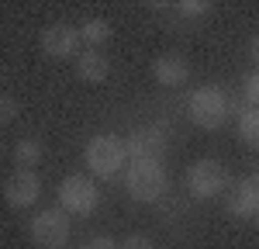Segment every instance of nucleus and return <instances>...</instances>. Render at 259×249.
<instances>
[{
  "instance_id": "nucleus-1",
  "label": "nucleus",
  "mask_w": 259,
  "mask_h": 249,
  "mask_svg": "<svg viewBox=\"0 0 259 249\" xmlns=\"http://www.w3.org/2000/svg\"><path fill=\"white\" fill-rule=\"evenodd\" d=\"M121 187L139 204H159L169 194V170L162 159H132L121 173Z\"/></svg>"
},
{
  "instance_id": "nucleus-14",
  "label": "nucleus",
  "mask_w": 259,
  "mask_h": 249,
  "mask_svg": "<svg viewBox=\"0 0 259 249\" xmlns=\"http://www.w3.org/2000/svg\"><path fill=\"white\" fill-rule=\"evenodd\" d=\"M11 156H14L18 170H35V166L41 163V156H45V145H41V139H35V135H24V139L14 142Z\"/></svg>"
},
{
  "instance_id": "nucleus-5",
  "label": "nucleus",
  "mask_w": 259,
  "mask_h": 249,
  "mask_svg": "<svg viewBox=\"0 0 259 249\" xmlns=\"http://www.w3.org/2000/svg\"><path fill=\"white\" fill-rule=\"evenodd\" d=\"M56 204L73 218H90L100 204V187L97 180H90L87 173H69V177H62L59 184V201Z\"/></svg>"
},
{
  "instance_id": "nucleus-7",
  "label": "nucleus",
  "mask_w": 259,
  "mask_h": 249,
  "mask_svg": "<svg viewBox=\"0 0 259 249\" xmlns=\"http://www.w3.org/2000/svg\"><path fill=\"white\" fill-rule=\"evenodd\" d=\"M124 145H128V156H132V159H162V152H166V145H169V128L162 121L135 124V128L124 135Z\"/></svg>"
},
{
  "instance_id": "nucleus-18",
  "label": "nucleus",
  "mask_w": 259,
  "mask_h": 249,
  "mask_svg": "<svg viewBox=\"0 0 259 249\" xmlns=\"http://www.w3.org/2000/svg\"><path fill=\"white\" fill-rule=\"evenodd\" d=\"M0 121L4 124L18 121V97H14V94H4V97H0Z\"/></svg>"
},
{
  "instance_id": "nucleus-8",
  "label": "nucleus",
  "mask_w": 259,
  "mask_h": 249,
  "mask_svg": "<svg viewBox=\"0 0 259 249\" xmlns=\"http://www.w3.org/2000/svg\"><path fill=\"white\" fill-rule=\"evenodd\" d=\"M38 45H41V52L49 56V59H76L80 56V28L76 24H69V21H52L45 31L38 35Z\"/></svg>"
},
{
  "instance_id": "nucleus-21",
  "label": "nucleus",
  "mask_w": 259,
  "mask_h": 249,
  "mask_svg": "<svg viewBox=\"0 0 259 249\" xmlns=\"http://www.w3.org/2000/svg\"><path fill=\"white\" fill-rule=\"evenodd\" d=\"M249 59H252V66L259 69V35H252V42H249Z\"/></svg>"
},
{
  "instance_id": "nucleus-19",
  "label": "nucleus",
  "mask_w": 259,
  "mask_h": 249,
  "mask_svg": "<svg viewBox=\"0 0 259 249\" xmlns=\"http://www.w3.org/2000/svg\"><path fill=\"white\" fill-rule=\"evenodd\" d=\"M121 249H156V242H152L149 235H142V232H135V235H128V239L121 242Z\"/></svg>"
},
{
  "instance_id": "nucleus-4",
  "label": "nucleus",
  "mask_w": 259,
  "mask_h": 249,
  "mask_svg": "<svg viewBox=\"0 0 259 249\" xmlns=\"http://www.w3.org/2000/svg\"><path fill=\"white\" fill-rule=\"evenodd\" d=\"M183 180H187V194L194 201H214V197H221L232 187L228 166L218 163V159H197V163H190Z\"/></svg>"
},
{
  "instance_id": "nucleus-17",
  "label": "nucleus",
  "mask_w": 259,
  "mask_h": 249,
  "mask_svg": "<svg viewBox=\"0 0 259 249\" xmlns=\"http://www.w3.org/2000/svg\"><path fill=\"white\" fill-rule=\"evenodd\" d=\"M242 97L249 101V107H259V69L256 73H249V76H242Z\"/></svg>"
},
{
  "instance_id": "nucleus-9",
  "label": "nucleus",
  "mask_w": 259,
  "mask_h": 249,
  "mask_svg": "<svg viewBox=\"0 0 259 249\" xmlns=\"http://www.w3.org/2000/svg\"><path fill=\"white\" fill-rule=\"evenodd\" d=\"M41 197V177L35 170H14L7 180H4V201L21 211V208H31Z\"/></svg>"
},
{
  "instance_id": "nucleus-10",
  "label": "nucleus",
  "mask_w": 259,
  "mask_h": 249,
  "mask_svg": "<svg viewBox=\"0 0 259 249\" xmlns=\"http://www.w3.org/2000/svg\"><path fill=\"white\" fill-rule=\"evenodd\" d=\"M225 208L232 218H256L259 215V180L256 177H242L228 187Z\"/></svg>"
},
{
  "instance_id": "nucleus-13",
  "label": "nucleus",
  "mask_w": 259,
  "mask_h": 249,
  "mask_svg": "<svg viewBox=\"0 0 259 249\" xmlns=\"http://www.w3.org/2000/svg\"><path fill=\"white\" fill-rule=\"evenodd\" d=\"M111 35H114V28H111V21L107 18H83L80 21V38L87 49H104L107 42H111Z\"/></svg>"
},
{
  "instance_id": "nucleus-12",
  "label": "nucleus",
  "mask_w": 259,
  "mask_h": 249,
  "mask_svg": "<svg viewBox=\"0 0 259 249\" xmlns=\"http://www.w3.org/2000/svg\"><path fill=\"white\" fill-rule=\"evenodd\" d=\"M111 73V59L104 49H83L76 56V76L83 83H104Z\"/></svg>"
},
{
  "instance_id": "nucleus-11",
  "label": "nucleus",
  "mask_w": 259,
  "mask_h": 249,
  "mask_svg": "<svg viewBox=\"0 0 259 249\" xmlns=\"http://www.w3.org/2000/svg\"><path fill=\"white\" fill-rule=\"evenodd\" d=\"M152 80L166 87V90H177L190 80V59L180 56V52H162L152 59Z\"/></svg>"
},
{
  "instance_id": "nucleus-20",
  "label": "nucleus",
  "mask_w": 259,
  "mask_h": 249,
  "mask_svg": "<svg viewBox=\"0 0 259 249\" xmlns=\"http://www.w3.org/2000/svg\"><path fill=\"white\" fill-rule=\"evenodd\" d=\"M80 249H121V246L111 239V235H94V239H87Z\"/></svg>"
},
{
  "instance_id": "nucleus-22",
  "label": "nucleus",
  "mask_w": 259,
  "mask_h": 249,
  "mask_svg": "<svg viewBox=\"0 0 259 249\" xmlns=\"http://www.w3.org/2000/svg\"><path fill=\"white\" fill-rule=\"evenodd\" d=\"M252 222H256V228H259V215H256V218H252Z\"/></svg>"
},
{
  "instance_id": "nucleus-16",
  "label": "nucleus",
  "mask_w": 259,
  "mask_h": 249,
  "mask_svg": "<svg viewBox=\"0 0 259 249\" xmlns=\"http://www.w3.org/2000/svg\"><path fill=\"white\" fill-rule=\"evenodd\" d=\"M211 11H214L211 0H180V4H173V14L183 21H204Z\"/></svg>"
},
{
  "instance_id": "nucleus-2",
  "label": "nucleus",
  "mask_w": 259,
  "mask_h": 249,
  "mask_svg": "<svg viewBox=\"0 0 259 249\" xmlns=\"http://www.w3.org/2000/svg\"><path fill=\"white\" fill-rule=\"evenodd\" d=\"M83 163L90 170V177H100V180H114L124 173V166L132 163V156H128V145L121 135L114 132H100L94 135L87 149H83Z\"/></svg>"
},
{
  "instance_id": "nucleus-15",
  "label": "nucleus",
  "mask_w": 259,
  "mask_h": 249,
  "mask_svg": "<svg viewBox=\"0 0 259 249\" xmlns=\"http://www.w3.org/2000/svg\"><path fill=\"white\" fill-rule=\"evenodd\" d=\"M235 132H239V139L249 149L259 152V107H249L242 118H235Z\"/></svg>"
},
{
  "instance_id": "nucleus-23",
  "label": "nucleus",
  "mask_w": 259,
  "mask_h": 249,
  "mask_svg": "<svg viewBox=\"0 0 259 249\" xmlns=\"http://www.w3.org/2000/svg\"><path fill=\"white\" fill-rule=\"evenodd\" d=\"M256 180H259V173H256Z\"/></svg>"
},
{
  "instance_id": "nucleus-3",
  "label": "nucleus",
  "mask_w": 259,
  "mask_h": 249,
  "mask_svg": "<svg viewBox=\"0 0 259 249\" xmlns=\"http://www.w3.org/2000/svg\"><path fill=\"white\" fill-rule=\"evenodd\" d=\"M187 118L204 128V132H218L221 124L232 118V107H228V90L218 83H204L197 90H190L187 97Z\"/></svg>"
},
{
  "instance_id": "nucleus-6",
  "label": "nucleus",
  "mask_w": 259,
  "mask_h": 249,
  "mask_svg": "<svg viewBox=\"0 0 259 249\" xmlns=\"http://www.w3.org/2000/svg\"><path fill=\"white\" fill-rule=\"evenodd\" d=\"M28 232H31V242H35V246L62 249L66 242H69V235H73V222H69V215H66L59 204L56 208H41V211L31 215Z\"/></svg>"
}]
</instances>
